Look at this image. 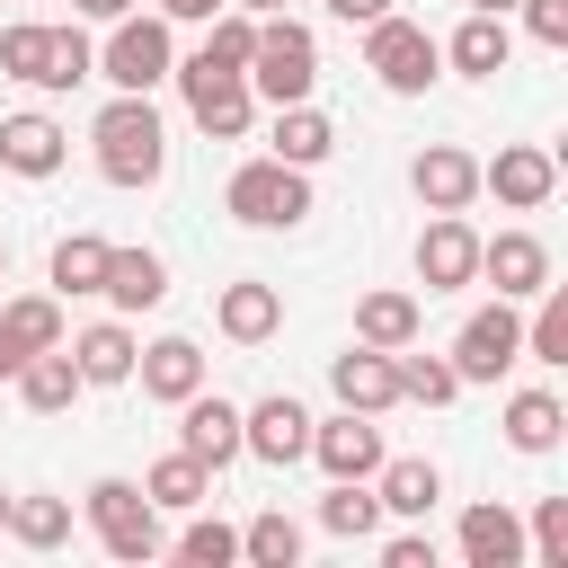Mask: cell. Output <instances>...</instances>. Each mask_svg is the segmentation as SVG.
<instances>
[{
    "label": "cell",
    "mask_w": 568,
    "mask_h": 568,
    "mask_svg": "<svg viewBox=\"0 0 568 568\" xmlns=\"http://www.w3.org/2000/svg\"><path fill=\"white\" fill-rule=\"evenodd\" d=\"M89 142H98V178H106V186H151V178L169 169V124H160V106H151L142 89H115V98L98 106Z\"/></svg>",
    "instance_id": "obj_1"
},
{
    "label": "cell",
    "mask_w": 568,
    "mask_h": 568,
    "mask_svg": "<svg viewBox=\"0 0 568 568\" xmlns=\"http://www.w3.org/2000/svg\"><path fill=\"white\" fill-rule=\"evenodd\" d=\"M311 89H320V36H311L293 9L257 18V44H248V98H266V106H302Z\"/></svg>",
    "instance_id": "obj_2"
},
{
    "label": "cell",
    "mask_w": 568,
    "mask_h": 568,
    "mask_svg": "<svg viewBox=\"0 0 568 568\" xmlns=\"http://www.w3.org/2000/svg\"><path fill=\"white\" fill-rule=\"evenodd\" d=\"M222 204H231V222H248V231H293L302 213H311V169H293V160H240L231 169V186H222Z\"/></svg>",
    "instance_id": "obj_3"
},
{
    "label": "cell",
    "mask_w": 568,
    "mask_h": 568,
    "mask_svg": "<svg viewBox=\"0 0 568 568\" xmlns=\"http://www.w3.org/2000/svg\"><path fill=\"white\" fill-rule=\"evenodd\" d=\"M364 71H373L390 98H426V89H435V71H444V44H435L417 18H399V9H390V18H373V27H364Z\"/></svg>",
    "instance_id": "obj_4"
},
{
    "label": "cell",
    "mask_w": 568,
    "mask_h": 568,
    "mask_svg": "<svg viewBox=\"0 0 568 568\" xmlns=\"http://www.w3.org/2000/svg\"><path fill=\"white\" fill-rule=\"evenodd\" d=\"M169 71H178V44H169V18H160V9H151V18H133V9H124V18H106L98 80H115V89H142V98H151Z\"/></svg>",
    "instance_id": "obj_5"
},
{
    "label": "cell",
    "mask_w": 568,
    "mask_h": 568,
    "mask_svg": "<svg viewBox=\"0 0 568 568\" xmlns=\"http://www.w3.org/2000/svg\"><path fill=\"white\" fill-rule=\"evenodd\" d=\"M89 532L106 541V559H160V506L133 488V479H98L89 488Z\"/></svg>",
    "instance_id": "obj_6"
},
{
    "label": "cell",
    "mask_w": 568,
    "mask_h": 568,
    "mask_svg": "<svg viewBox=\"0 0 568 568\" xmlns=\"http://www.w3.org/2000/svg\"><path fill=\"white\" fill-rule=\"evenodd\" d=\"M169 80L186 89V115H195L213 142H240V133H248V115H257V98H248V71H213L204 53H186Z\"/></svg>",
    "instance_id": "obj_7"
},
{
    "label": "cell",
    "mask_w": 568,
    "mask_h": 568,
    "mask_svg": "<svg viewBox=\"0 0 568 568\" xmlns=\"http://www.w3.org/2000/svg\"><path fill=\"white\" fill-rule=\"evenodd\" d=\"M515 364H524V320H515V302L470 311L462 337H453V373H462V382H497V373H515Z\"/></svg>",
    "instance_id": "obj_8"
},
{
    "label": "cell",
    "mask_w": 568,
    "mask_h": 568,
    "mask_svg": "<svg viewBox=\"0 0 568 568\" xmlns=\"http://www.w3.org/2000/svg\"><path fill=\"white\" fill-rule=\"evenodd\" d=\"M479 275V231L462 222V213H435L426 231H417V284L426 293H462Z\"/></svg>",
    "instance_id": "obj_9"
},
{
    "label": "cell",
    "mask_w": 568,
    "mask_h": 568,
    "mask_svg": "<svg viewBox=\"0 0 568 568\" xmlns=\"http://www.w3.org/2000/svg\"><path fill=\"white\" fill-rule=\"evenodd\" d=\"M240 453H257V462H275V470H293L302 453H311V408L302 399H257V408H240Z\"/></svg>",
    "instance_id": "obj_10"
},
{
    "label": "cell",
    "mask_w": 568,
    "mask_h": 568,
    "mask_svg": "<svg viewBox=\"0 0 568 568\" xmlns=\"http://www.w3.org/2000/svg\"><path fill=\"white\" fill-rule=\"evenodd\" d=\"M311 462L328 470V479H373L382 470V426L364 417V408H346V417H311Z\"/></svg>",
    "instance_id": "obj_11"
},
{
    "label": "cell",
    "mask_w": 568,
    "mask_h": 568,
    "mask_svg": "<svg viewBox=\"0 0 568 568\" xmlns=\"http://www.w3.org/2000/svg\"><path fill=\"white\" fill-rule=\"evenodd\" d=\"M479 186H488L506 213H541V204H550V186H559V160H550V151H532V142H515V151H497V160L479 169Z\"/></svg>",
    "instance_id": "obj_12"
},
{
    "label": "cell",
    "mask_w": 568,
    "mask_h": 568,
    "mask_svg": "<svg viewBox=\"0 0 568 568\" xmlns=\"http://www.w3.org/2000/svg\"><path fill=\"white\" fill-rule=\"evenodd\" d=\"M479 275L497 284V302H532L550 284V248L532 231H497V240H479Z\"/></svg>",
    "instance_id": "obj_13"
},
{
    "label": "cell",
    "mask_w": 568,
    "mask_h": 568,
    "mask_svg": "<svg viewBox=\"0 0 568 568\" xmlns=\"http://www.w3.org/2000/svg\"><path fill=\"white\" fill-rule=\"evenodd\" d=\"M178 453H195L204 470L240 462V408L213 399V390H186V399H178Z\"/></svg>",
    "instance_id": "obj_14"
},
{
    "label": "cell",
    "mask_w": 568,
    "mask_h": 568,
    "mask_svg": "<svg viewBox=\"0 0 568 568\" xmlns=\"http://www.w3.org/2000/svg\"><path fill=\"white\" fill-rule=\"evenodd\" d=\"M408 186H417V204H426V213H462V204L479 195V160H470V151H453V142H426V151H417V169H408Z\"/></svg>",
    "instance_id": "obj_15"
},
{
    "label": "cell",
    "mask_w": 568,
    "mask_h": 568,
    "mask_svg": "<svg viewBox=\"0 0 568 568\" xmlns=\"http://www.w3.org/2000/svg\"><path fill=\"white\" fill-rule=\"evenodd\" d=\"M328 382H337V399H346V408H364V417L399 408V364H390L382 346H346V355L328 364Z\"/></svg>",
    "instance_id": "obj_16"
},
{
    "label": "cell",
    "mask_w": 568,
    "mask_h": 568,
    "mask_svg": "<svg viewBox=\"0 0 568 568\" xmlns=\"http://www.w3.org/2000/svg\"><path fill=\"white\" fill-rule=\"evenodd\" d=\"M506 53H515V36H506V18H497V9H470V18L453 27V44H444V62H453L462 80H497V71H506Z\"/></svg>",
    "instance_id": "obj_17"
},
{
    "label": "cell",
    "mask_w": 568,
    "mask_h": 568,
    "mask_svg": "<svg viewBox=\"0 0 568 568\" xmlns=\"http://www.w3.org/2000/svg\"><path fill=\"white\" fill-rule=\"evenodd\" d=\"M213 320H222V337L266 346V337L284 328V293H275V284H257V275H248V284H222V311H213Z\"/></svg>",
    "instance_id": "obj_18"
},
{
    "label": "cell",
    "mask_w": 568,
    "mask_h": 568,
    "mask_svg": "<svg viewBox=\"0 0 568 568\" xmlns=\"http://www.w3.org/2000/svg\"><path fill=\"white\" fill-rule=\"evenodd\" d=\"M133 373H142V390L169 399V408H178L186 390H204V355H195V337H160V346H142Z\"/></svg>",
    "instance_id": "obj_19"
},
{
    "label": "cell",
    "mask_w": 568,
    "mask_h": 568,
    "mask_svg": "<svg viewBox=\"0 0 568 568\" xmlns=\"http://www.w3.org/2000/svg\"><path fill=\"white\" fill-rule=\"evenodd\" d=\"M62 151H71V142H62L53 115H9V124H0V169H18V178H53Z\"/></svg>",
    "instance_id": "obj_20"
},
{
    "label": "cell",
    "mask_w": 568,
    "mask_h": 568,
    "mask_svg": "<svg viewBox=\"0 0 568 568\" xmlns=\"http://www.w3.org/2000/svg\"><path fill=\"white\" fill-rule=\"evenodd\" d=\"M115 311H151V302H169V266L151 257V248H106V284H98Z\"/></svg>",
    "instance_id": "obj_21"
},
{
    "label": "cell",
    "mask_w": 568,
    "mask_h": 568,
    "mask_svg": "<svg viewBox=\"0 0 568 568\" xmlns=\"http://www.w3.org/2000/svg\"><path fill=\"white\" fill-rule=\"evenodd\" d=\"M133 355H142V346H133L124 320H98V328L71 337V364H80V382H98V390H106V382H133Z\"/></svg>",
    "instance_id": "obj_22"
},
{
    "label": "cell",
    "mask_w": 568,
    "mask_h": 568,
    "mask_svg": "<svg viewBox=\"0 0 568 568\" xmlns=\"http://www.w3.org/2000/svg\"><path fill=\"white\" fill-rule=\"evenodd\" d=\"M89 382H80V364H71V346H44V355H27L18 364V399L36 408V417H53V408H71Z\"/></svg>",
    "instance_id": "obj_23"
},
{
    "label": "cell",
    "mask_w": 568,
    "mask_h": 568,
    "mask_svg": "<svg viewBox=\"0 0 568 568\" xmlns=\"http://www.w3.org/2000/svg\"><path fill=\"white\" fill-rule=\"evenodd\" d=\"M462 559L470 568H524V524L506 506H470L462 515Z\"/></svg>",
    "instance_id": "obj_24"
},
{
    "label": "cell",
    "mask_w": 568,
    "mask_h": 568,
    "mask_svg": "<svg viewBox=\"0 0 568 568\" xmlns=\"http://www.w3.org/2000/svg\"><path fill=\"white\" fill-rule=\"evenodd\" d=\"M373 497H382V515H435V497H444V470H435V462H390V453H382V470H373Z\"/></svg>",
    "instance_id": "obj_25"
},
{
    "label": "cell",
    "mask_w": 568,
    "mask_h": 568,
    "mask_svg": "<svg viewBox=\"0 0 568 568\" xmlns=\"http://www.w3.org/2000/svg\"><path fill=\"white\" fill-rule=\"evenodd\" d=\"M44 346H62V302H44V293L9 302V311H0V355L27 364V355H44Z\"/></svg>",
    "instance_id": "obj_26"
},
{
    "label": "cell",
    "mask_w": 568,
    "mask_h": 568,
    "mask_svg": "<svg viewBox=\"0 0 568 568\" xmlns=\"http://www.w3.org/2000/svg\"><path fill=\"white\" fill-rule=\"evenodd\" d=\"M355 346H417V293H364L355 302Z\"/></svg>",
    "instance_id": "obj_27"
},
{
    "label": "cell",
    "mask_w": 568,
    "mask_h": 568,
    "mask_svg": "<svg viewBox=\"0 0 568 568\" xmlns=\"http://www.w3.org/2000/svg\"><path fill=\"white\" fill-rule=\"evenodd\" d=\"M328 142H337V124L302 98V106H275V160H293V169H320L328 160Z\"/></svg>",
    "instance_id": "obj_28"
},
{
    "label": "cell",
    "mask_w": 568,
    "mask_h": 568,
    "mask_svg": "<svg viewBox=\"0 0 568 568\" xmlns=\"http://www.w3.org/2000/svg\"><path fill=\"white\" fill-rule=\"evenodd\" d=\"M559 435H568V408H559L550 390H515V399H506V444H515V453H550Z\"/></svg>",
    "instance_id": "obj_29"
},
{
    "label": "cell",
    "mask_w": 568,
    "mask_h": 568,
    "mask_svg": "<svg viewBox=\"0 0 568 568\" xmlns=\"http://www.w3.org/2000/svg\"><path fill=\"white\" fill-rule=\"evenodd\" d=\"M142 497L186 515V506H204V497H213V470H204L195 453H169V462H151V470H142Z\"/></svg>",
    "instance_id": "obj_30"
},
{
    "label": "cell",
    "mask_w": 568,
    "mask_h": 568,
    "mask_svg": "<svg viewBox=\"0 0 568 568\" xmlns=\"http://www.w3.org/2000/svg\"><path fill=\"white\" fill-rule=\"evenodd\" d=\"M320 524H328L337 541H373V532H382V497H373L364 479H337V488L320 497Z\"/></svg>",
    "instance_id": "obj_31"
},
{
    "label": "cell",
    "mask_w": 568,
    "mask_h": 568,
    "mask_svg": "<svg viewBox=\"0 0 568 568\" xmlns=\"http://www.w3.org/2000/svg\"><path fill=\"white\" fill-rule=\"evenodd\" d=\"M9 541H27V550H62L71 541V506L62 497H9V524H0Z\"/></svg>",
    "instance_id": "obj_32"
},
{
    "label": "cell",
    "mask_w": 568,
    "mask_h": 568,
    "mask_svg": "<svg viewBox=\"0 0 568 568\" xmlns=\"http://www.w3.org/2000/svg\"><path fill=\"white\" fill-rule=\"evenodd\" d=\"M532 302H541V311H532V320H524V355H532V364H550V373H559V364H568V293H559V284H541V293H532Z\"/></svg>",
    "instance_id": "obj_33"
},
{
    "label": "cell",
    "mask_w": 568,
    "mask_h": 568,
    "mask_svg": "<svg viewBox=\"0 0 568 568\" xmlns=\"http://www.w3.org/2000/svg\"><path fill=\"white\" fill-rule=\"evenodd\" d=\"M0 71H9V80H36V89H44V71H53V27H36V18L0 27Z\"/></svg>",
    "instance_id": "obj_34"
},
{
    "label": "cell",
    "mask_w": 568,
    "mask_h": 568,
    "mask_svg": "<svg viewBox=\"0 0 568 568\" xmlns=\"http://www.w3.org/2000/svg\"><path fill=\"white\" fill-rule=\"evenodd\" d=\"M53 284H62V293H98V284H106V240H98V231L53 240Z\"/></svg>",
    "instance_id": "obj_35"
},
{
    "label": "cell",
    "mask_w": 568,
    "mask_h": 568,
    "mask_svg": "<svg viewBox=\"0 0 568 568\" xmlns=\"http://www.w3.org/2000/svg\"><path fill=\"white\" fill-rule=\"evenodd\" d=\"M390 364H399V399H426V408H444V399L462 390L453 355H408V346H390Z\"/></svg>",
    "instance_id": "obj_36"
},
{
    "label": "cell",
    "mask_w": 568,
    "mask_h": 568,
    "mask_svg": "<svg viewBox=\"0 0 568 568\" xmlns=\"http://www.w3.org/2000/svg\"><path fill=\"white\" fill-rule=\"evenodd\" d=\"M240 559H257V568H293V559H302V524H293L284 506H266V515L240 532Z\"/></svg>",
    "instance_id": "obj_37"
},
{
    "label": "cell",
    "mask_w": 568,
    "mask_h": 568,
    "mask_svg": "<svg viewBox=\"0 0 568 568\" xmlns=\"http://www.w3.org/2000/svg\"><path fill=\"white\" fill-rule=\"evenodd\" d=\"M98 71V44L80 36V27H53V71H44V89H80Z\"/></svg>",
    "instance_id": "obj_38"
},
{
    "label": "cell",
    "mask_w": 568,
    "mask_h": 568,
    "mask_svg": "<svg viewBox=\"0 0 568 568\" xmlns=\"http://www.w3.org/2000/svg\"><path fill=\"white\" fill-rule=\"evenodd\" d=\"M178 559H186V568H231V559H240V532H231V524H186V532H178Z\"/></svg>",
    "instance_id": "obj_39"
},
{
    "label": "cell",
    "mask_w": 568,
    "mask_h": 568,
    "mask_svg": "<svg viewBox=\"0 0 568 568\" xmlns=\"http://www.w3.org/2000/svg\"><path fill=\"white\" fill-rule=\"evenodd\" d=\"M532 559L541 568H568V497H541L532 506Z\"/></svg>",
    "instance_id": "obj_40"
},
{
    "label": "cell",
    "mask_w": 568,
    "mask_h": 568,
    "mask_svg": "<svg viewBox=\"0 0 568 568\" xmlns=\"http://www.w3.org/2000/svg\"><path fill=\"white\" fill-rule=\"evenodd\" d=\"M515 9H524L532 44H568V0H515Z\"/></svg>",
    "instance_id": "obj_41"
},
{
    "label": "cell",
    "mask_w": 568,
    "mask_h": 568,
    "mask_svg": "<svg viewBox=\"0 0 568 568\" xmlns=\"http://www.w3.org/2000/svg\"><path fill=\"white\" fill-rule=\"evenodd\" d=\"M382 568H435V541L426 532H390L382 541Z\"/></svg>",
    "instance_id": "obj_42"
},
{
    "label": "cell",
    "mask_w": 568,
    "mask_h": 568,
    "mask_svg": "<svg viewBox=\"0 0 568 568\" xmlns=\"http://www.w3.org/2000/svg\"><path fill=\"white\" fill-rule=\"evenodd\" d=\"M151 9H160V18H169V27H204V18H213V9H222V0H151Z\"/></svg>",
    "instance_id": "obj_43"
},
{
    "label": "cell",
    "mask_w": 568,
    "mask_h": 568,
    "mask_svg": "<svg viewBox=\"0 0 568 568\" xmlns=\"http://www.w3.org/2000/svg\"><path fill=\"white\" fill-rule=\"evenodd\" d=\"M328 18H346V27H373V18H390V0H328Z\"/></svg>",
    "instance_id": "obj_44"
},
{
    "label": "cell",
    "mask_w": 568,
    "mask_h": 568,
    "mask_svg": "<svg viewBox=\"0 0 568 568\" xmlns=\"http://www.w3.org/2000/svg\"><path fill=\"white\" fill-rule=\"evenodd\" d=\"M71 9H80V18H98V27H106V18H124V9H133V0H71Z\"/></svg>",
    "instance_id": "obj_45"
},
{
    "label": "cell",
    "mask_w": 568,
    "mask_h": 568,
    "mask_svg": "<svg viewBox=\"0 0 568 568\" xmlns=\"http://www.w3.org/2000/svg\"><path fill=\"white\" fill-rule=\"evenodd\" d=\"M231 9H248V18H275V9H293V0H231Z\"/></svg>",
    "instance_id": "obj_46"
},
{
    "label": "cell",
    "mask_w": 568,
    "mask_h": 568,
    "mask_svg": "<svg viewBox=\"0 0 568 568\" xmlns=\"http://www.w3.org/2000/svg\"><path fill=\"white\" fill-rule=\"evenodd\" d=\"M470 9H497V18H506V9H515V0H470Z\"/></svg>",
    "instance_id": "obj_47"
},
{
    "label": "cell",
    "mask_w": 568,
    "mask_h": 568,
    "mask_svg": "<svg viewBox=\"0 0 568 568\" xmlns=\"http://www.w3.org/2000/svg\"><path fill=\"white\" fill-rule=\"evenodd\" d=\"M0 524H9V488H0Z\"/></svg>",
    "instance_id": "obj_48"
},
{
    "label": "cell",
    "mask_w": 568,
    "mask_h": 568,
    "mask_svg": "<svg viewBox=\"0 0 568 568\" xmlns=\"http://www.w3.org/2000/svg\"><path fill=\"white\" fill-rule=\"evenodd\" d=\"M9 373H18V364H9V355H0V382H9Z\"/></svg>",
    "instance_id": "obj_49"
},
{
    "label": "cell",
    "mask_w": 568,
    "mask_h": 568,
    "mask_svg": "<svg viewBox=\"0 0 568 568\" xmlns=\"http://www.w3.org/2000/svg\"><path fill=\"white\" fill-rule=\"evenodd\" d=\"M0 275H9V240H0Z\"/></svg>",
    "instance_id": "obj_50"
}]
</instances>
